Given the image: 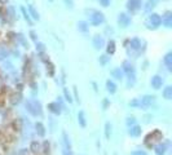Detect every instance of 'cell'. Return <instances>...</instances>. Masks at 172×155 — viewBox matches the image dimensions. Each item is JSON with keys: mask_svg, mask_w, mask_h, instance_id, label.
I'll use <instances>...</instances> for the list:
<instances>
[{"mask_svg": "<svg viewBox=\"0 0 172 155\" xmlns=\"http://www.w3.org/2000/svg\"><path fill=\"white\" fill-rule=\"evenodd\" d=\"M123 70L126 71L128 75H131V74L133 75V73H135V70H133V66L131 65V63H128V62H124V63H123Z\"/></svg>", "mask_w": 172, "mask_h": 155, "instance_id": "9c48e42d", "label": "cell"}, {"mask_svg": "<svg viewBox=\"0 0 172 155\" xmlns=\"http://www.w3.org/2000/svg\"><path fill=\"white\" fill-rule=\"evenodd\" d=\"M132 155H146V152H145V151H141V150H140V151H135Z\"/></svg>", "mask_w": 172, "mask_h": 155, "instance_id": "4316f807", "label": "cell"}, {"mask_svg": "<svg viewBox=\"0 0 172 155\" xmlns=\"http://www.w3.org/2000/svg\"><path fill=\"white\" fill-rule=\"evenodd\" d=\"M158 3V0H148V3H146V7H145V11L149 12L150 9L153 8V7H155V4Z\"/></svg>", "mask_w": 172, "mask_h": 155, "instance_id": "5bb4252c", "label": "cell"}, {"mask_svg": "<svg viewBox=\"0 0 172 155\" xmlns=\"http://www.w3.org/2000/svg\"><path fill=\"white\" fill-rule=\"evenodd\" d=\"M131 47H132V49H140V47H141V42L138 39H132L131 40Z\"/></svg>", "mask_w": 172, "mask_h": 155, "instance_id": "4fadbf2b", "label": "cell"}, {"mask_svg": "<svg viewBox=\"0 0 172 155\" xmlns=\"http://www.w3.org/2000/svg\"><path fill=\"white\" fill-rule=\"evenodd\" d=\"M127 123H128V124H133V123H135V119H133V118H130V119L127 120Z\"/></svg>", "mask_w": 172, "mask_h": 155, "instance_id": "f1b7e54d", "label": "cell"}, {"mask_svg": "<svg viewBox=\"0 0 172 155\" xmlns=\"http://www.w3.org/2000/svg\"><path fill=\"white\" fill-rule=\"evenodd\" d=\"M49 109H51V111H53L54 114H60V106L57 104H51L49 105Z\"/></svg>", "mask_w": 172, "mask_h": 155, "instance_id": "ffe728a7", "label": "cell"}, {"mask_svg": "<svg viewBox=\"0 0 172 155\" xmlns=\"http://www.w3.org/2000/svg\"><path fill=\"white\" fill-rule=\"evenodd\" d=\"M78 119H79V123L82 127H85V120H84V113L83 111H80L79 115H78Z\"/></svg>", "mask_w": 172, "mask_h": 155, "instance_id": "44dd1931", "label": "cell"}, {"mask_svg": "<svg viewBox=\"0 0 172 155\" xmlns=\"http://www.w3.org/2000/svg\"><path fill=\"white\" fill-rule=\"evenodd\" d=\"M166 149H167V145L166 144H161V145H158V146L155 147V151H157V154H158V155H162V154H164Z\"/></svg>", "mask_w": 172, "mask_h": 155, "instance_id": "8fae6325", "label": "cell"}, {"mask_svg": "<svg viewBox=\"0 0 172 155\" xmlns=\"http://www.w3.org/2000/svg\"><path fill=\"white\" fill-rule=\"evenodd\" d=\"M91 22H92V25H95V26L102 23L104 22V16H102V13H100V12H95L93 16H91Z\"/></svg>", "mask_w": 172, "mask_h": 155, "instance_id": "3957f363", "label": "cell"}, {"mask_svg": "<svg viewBox=\"0 0 172 155\" xmlns=\"http://www.w3.org/2000/svg\"><path fill=\"white\" fill-rule=\"evenodd\" d=\"M93 45H95V48L100 49L104 47V39H102L100 35H96V36L93 38Z\"/></svg>", "mask_w": 172, "mask_h": 155, "instance_id": "ba28073f", "label": "cell"}, {"mask_svg": "<svg viewBox=\"0 0 172 155\" xmlns=\"http://www.w3.org/2000/svg\"><path fill=\"white\" fill-rule=\"evenodd\" d=\"M163 84V79H162L161 76H154L151 79V87L155 88V89H159Z\"/></svg>", "mask_w": 172, "mask_h": 155, "instance_id": "8992f818", "label": "cell"}, {"mask_svg": "<svg viewBox=\"0 0 172 155\" xmlns=\"http://www.w3.org/2000/svg\"><path fill=\"white\" fill-rule=\"evenodd\" d=\"M164 23H166L167 27H171V25H172V16H171V13L166 14V17H164Z\"/></svg>", "mask_w": 172, "mask_h": 155, "instance_id": "e0dca14e", "label": "cell"}, {"mask_svg": "<svg viewBox=\"0 0 172 155\" xmlns=\"http://www.w3.org/2000/svg\"><path fill=\"white\" fill-rule=\"evenodd\" d=\"M127 7L130 11H137L141 7V0H128Z\"/></svg>", "mask_w": 172, "mask_h": 155, "instance_id": "5b68a950", "label": "cell"}, {"mask_svg": "<svg viewBox=\"0 0 172 155\" xmlns=\"http://www.w3.org/2000/svg\"><path fill=\"white\" fill-rule=\"evenodd\" d=\"M164 62H166V65L168 66V69L172 67V53H168L166 57H164Z\"/></svg>", "mask_w": 172, "mask_h": 155, "instance_id": "2e32d148", "label": "cell"}, {"mask_svg": "<svg viewBox=\"0 0 172 155\" xmlns=\"http://www.w3.org/2000/svg\"><path fill=\"white\" fill-rule=\"evenodd\" d=\"M163 96H164V98H167V100L172 98V87H167L166 89L163 90Z\"/></svg>", "mask_w": 172, "mask_h": 155, "instance_id": "7c38bea8", "label": "cell"}, {"mask_svg": "<svg viewBox=\"0 0 172 155\" xmlns=\"http://www.w3.org/2000/svg\"><path fill=\"white\" fill-rule=\"evenodd\" d=\"M113 76L114 78H116V79H122V76H123V73L120 71V69H115V70H113Z\"/></svg>", "mask_w": 172, "mask_h": 155, "instance_id": "d6986e66", "label": "cell"}, {"mask_svg": "<svg viewBox=\"0 0 172 155\" xmlns=\"http://www.w3.org/2000/svg\"><path fill=\"white\" fill-rule=\"evenodd\" d=\"M153 101H154V97L153 96H145L144 98H141V101H140V106L146 107V106H149V105H151Z\"/></svg>", "mask_w": 172, "mask_h": 155, "instance_id": "52a82bcc", "label": "cell"}, {"mask_svg": "<svg viewBox=\"0 0 172 155\" xmlns=\"http://www.w3.org/2000/svg\"><path fill=\"white\" fill-rule=\"evenodd\" d=\"M114 51H115V43H114L113 40H110V42H109V44H107V53L113 54Z\"/></svg>", "mask_w": 172, "mask_h": 155, "instance_id": "9a60e30c", "label": "cell"}, {"mask_svg": "<svg viewBox=\"0 0 172 155\" xmlns=\"http://www.w3.org/2000/svg\"><path fill=\"white\" fill-rule=\"evenodd\" d=\"M140 133H141V128L138 127V125H133V127L130 129V135H131V136H133V137L138 136Z\"/></svg>", "mask_w": 172, "mask_h": 155, "instance_id": "30bf717a", "label": "cell"}, {"mask_svg": "<svg viewBox=\"0 0 172 155\" xmlns=\"http://www.w3.org/2000/svg\"><path fill=\"white\" fill-rule=\"evenodd\" d=\"M30 11H31V13H32V17L34 18H39V16H38V13L35 12V9L32 8V7H30Z\"/></svg>", "mask_w": 172, "mask_h": 155, "instance_id": "cb8c5ba5", "label": "cell"}, {"mask_svg": "<svg viewBox=\"0 0 172 155\" xmlns=\"http://www.w3.org/2000/svg\"><path fill=\"white\" fill-rule=\"evenodd\" d=\"M36 131H38V133H39L40 136H44L45 131H44V127H43L42 123H38V124H36Z\"/></svg>", "mask_w": 172, "mask_h": 155, "instance_id": "7402d4cb", "label": "cell"}, {"mask_svg": "<svg viewBox=\"0 0 172 155\" xmlns=\"http://www.w3.org/2000/svg\"><path fill=\"white\" fill-rule=\"evenodd\" d=\"M110 124H106V137H109V136H110V133H109V132H110Z\"/></svg>", "mask_w": 172, "mask_h": 155, "instance_id": "484cf974", "label": "cell"}, {"mask_svg": "<svg viewBox=\"0 0 172 155\" xmlns=\"http://www.w3.org/2000/svg\"><path fill=\"white\" fill-rule=\"evenodd\" d=\"M26 107H27V110L30 111L31 114H34V115L40 114V105L38 101H28L27 104H26Z\"/></svg>", "mask_w": 172, "mask_h": 155, "instance_id": "6da1fadb", "label": "cell"}, {"mask_svg": "<svg viewBox=\"0 0 172 155\" xmlns=\"http://www.w3.org/2000/svg\"><path fill=\"white\" fill-rule=\"evenodd\" d=\"M100 3H101L104 7H107L110 4V0H100Z\"/></svg>", "mask_w": 172, "mask_h": 155, "instance_id": "d4e9b609", "label": "cell"}, {"mask_svg": "<svg viewBox=\"0 0 172 155\" xmlns=\"http://www.w3.org/2000/svg\"><path fill=\"white\" fill-rule=\"evenodd\" d=\"M78 27H79V30H82V31H85V30H87V23H85V22H79V23H78Z\"/></svg>", "mask_w": 172, "mask_h": 155, "instance_id": "603a6c76", "label": "cell"}, {"mask_svg": "<svg viewBox=\"0 0 172 155\" xmlns=\"http://www.w3.org/2000/svg\"><path fill=\"white\" fill-rule=\"evenodd\" d=\"M118 22H119V25H120L122 27H127V26L130 25V22H131V18H130V16H127L126 13H122V14H119Z\"/></svg>", "mask_w": 172, "mask_h": 155, "instance_id": "277c9868", "label": "cell"}, {"mask_svg": "<svg viewBox=\"0 0 172 155\" xmlns=\"http://www.w3.org/2000/svg\"><path fill=\"white\" fill-rule=\"evenodd\" d=\"M161 23H162V18L159 17L158 14H151V16L149 17V27L150 28L158 27Z\"/></svg>", "mask_w": 172, "mask_h": 155, "instance_id": "7a4b0ae2", "label": "cell"}, {"mask_svg": "<svg viewBox=\"0 0 172 155\" xmlns=\"http://www.w3.org/2000/svg\"><path fill=\"white\" fill-rule=\"evenodd\" d=\"M107 62V56H102L101 58V63H106Z\"/></svg>", "mask_w": 172, "mask_h": 155, "instance_id": "83f0119b", "label": "cell"}, {"mask_svg": "<svg viewBox=\"0 0 172 155\" xmlns=\"http://www.w3.org/2000/svg\"><path fill=\"white\" fill-rule=\"evenodd\" d=\"M106 87H107V90H109V92H110V93H114V92H115V84H114V83L113 82H110V80H109V82H107L106 83Z\"/></svg>", "mask_w": 172, "mask_h": 155, "instance_id": "ac0fdd59", "label": "cell"}]
</instances>
